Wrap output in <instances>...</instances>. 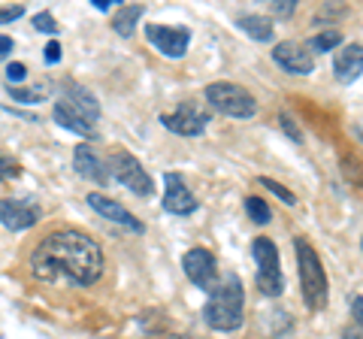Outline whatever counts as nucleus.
Masks as SVG:
<instances>
[{
	"label": "nucleus",
	"mask_w": 363,
	"mask_h": 339,
	"mask_svg": "<svg viewBox=\"0 0 363 339\" xmlns=\"http://www.w3.org/2000/svg\"><path fill=\"white\" fill-rule=\"evenodd\" d=\"M33 279L49 285L91 288L104 276V248L94 236L76 228H61L45 233L30 255Z\"/></svg>",
	"instance_id": "1"
},
{
	"label": "nucleus",
	"mask_w": 363,
	"mask_h": 339,
	"mask_svg": "<svg viewBox=\"0 0 363 339\" xmlns=\"http://www.w3.org/2000/svg\"><path fill=\"white\" fill-rule=\"evenodd\" d=\"M203 318L218 333L240 330L245 321V294H242L240 276H227L224 282H218V288L209 291V300L203 306Z\"/></svg>",
	"instance_id": "2"
},
{
	"label": "nucleus",
	"mask_w": 363,
	"mask_h": 339,
	"mask_svg": "<svg viewBox=\"0 0 363 339\" xmlns=\"http://www.w3.org/2000/svg\"><path fill=\"white\" fill-rule=\"evenodd\" d=\"M294 255H297L303 303L309 309H324L327 297H330V285H327V273L321 267V257H318V252L306 240H294Z\"/></svg>",
	"instance_id": "3"
},
{
	"label": "nucleus",
	"mask_w": 363,
	"mask_h": 339,
	"mask_svg": "<svg viewBox=\"0 0 363 339\" xmlns=\"http://www.w3.org/2000/svg\"><path fill=\"white\" fill-rule=\"evenodd\" d=\"M206 104L227 118H252L257 112V100L252 91H245L236 82H212L206 88Z\"/></svg>",
	"instance_id": "4"
},
{
	"label": "nucleus",
	"mask_w": 363,
	"mask_h": 339,
	"mask_svg": "<svg viewBox=\"0 0 363 339\" xmlns=\"http://www.w3.org/2000/svg\"><path fill=\"white\" fill-rule=\"evenodd\" d=\"M106 170H109V179H116V182H121L128 191H133V197H152L155 194L152 176L145 173V167L136 161L130 152L116 149V152L109 155Z\"/></svg>",
	"instance_id": "5"
},
{
	"label": "nucleus",
	"mask_w": 363,
	"mask_h": 339,
	"mask_svg": "<svg viewBox=\"0 0 363 339\" xmlns=\"http://www.w3.org/2000/svg\"><path fill=\"white\" fill-rule=\"evenodd\" d=\"M252 255L257 264V288L267 297H279L285 291V276H281V261H279V248L272 245L267 236H257L252 243Z\"/></svg>",
	"instance_id": "6"
},
{
	"label": "nucleus",
	"mask_w": 363,
	"mask_h": 339,
	"mask_svg": "<svg viewBox=\"0 0 363 339\" xmlns=\"http://www.w3.org/2000/svg\"><path fill=\"white\" fill-rule=\"evenodd\" d=\"M209 112L203 109L197 100H188V104H182L176 112H164L161 116V124L169 130V133H179V137H200V133H206L209 128Z\"/></svg>",
	"instance_id": "7"
},
{
	"label": "nucleus",
	"mask_w": 363,
	"mask_h": 339,
	"mask_svg": "<svg viewBox=\"0 0 363 339\" xmlns=\"http://www.w3.org/2000/svg\"><path fill=\"white\" fill-rule=\"evenodd\" d=\"M58 106H64L70 116H76L79 121L91 124V128L100 121V104H97V97L91 94L85 85H79V82H64L61 85Z\"/></svg>",
	"instance_id": "8"
},
{
	"label": "nucleus",
	"mask_w": 363,
	"mask_h": 339,
	"mask_svg": "<svg viewBox=\"0 0 363 339\" xmlns=\"http://www.w3.org/2000/svg\"><path fill=\"white\" fill-rule=\"evenodd\" d=\"M182 267H185V276L194 282L200 291H215L218 288V261L206 248H191V252L182 257Z\"/></svg>",
	"instance_id": "9"
},
{
	"label": "nucleus",
	"mask_w": 363,
	"mask_h": 339,
	"mask_svg": "<svg viewBox=\"0 0 363 339\" xmlns=\"http://www.w3.org/2000/svg\"><path fill=\"white\" fill-rule=\"evenodd\" d=\"M40 221V203L33 197H4L0 200V224L6 230H28Z\"/></svg>",
	"instance_id": "10"
},
{
	"label": "nucleus",
	"mask_w": 363,
	"mask_h": 339,
	"mask_svg": "<svg viewBox=\"0 0 363 339\" xmlns=\"http://www.w3.org/2000/svg\"><path fill=\"white\" fill-rule=\"evenodd\" d=\"M164 209L173 212V216H194L200 209L197 197L191 194V188L185 185V179L179 173H164Z\"/></svg>",
	"instance_id": "11"
},
{
	"label": "nucleus",
	"mask_w": 363,
	"mask_h": 339,
	"mask_svg": "<svg viewBox=\"0 0 363 339\" xmlns=\"http://www.w3.org/2000/svg\"><path fill=\"white\" fill-rule=\"evenodd\" d=\"M145 40L157 46V52L167 58H182L188 52L191 30L188 28H167V25H149L145 28Z\"/></svg>",
	"instance_id": "12"
},
{
	"label": "nucleus",
	"mask_w": 363,
	"mask_h": 339,
	"mask_svg": "<svg viewBox=\"0 0 363 339\" xmlns=\"http://www.w3.org/2000/svg\"><path fill=\"white\" fill-rule=\"evenodd\" d=\"M272 61H276L281 70H288L294 76H309L315 70V58L312 52L303 46V43H279L276 49H272Z\"/></svg>",
	"instance_id": "13"
},
{
	"label": "nucleus",
	"mask_w": 363,
	"mask_h": 339,
	"mask_svg": "<svg viewBox=\"0 0 363 339\" xmlns=\"http://www.w3.org/2000/svg\"><path fill=\"white\" fill-rule=\"evenodd\" d=\"M88 206L97 212V216H104L106 221H116V224H121V228H128V230H133V233H143L145 230V224L133 216V212H128L121 206L118 200H112V197H106V194H88Z\"/></svg>",
	"instance_id": "14"
},
{
	"label": "nucleus",
	"mask_w": 363,
	"mask_h": 339,
	"mask_svg": "<svg viewBox=\"0 0 363 339\" xmlns=\"http://www.w3.org/2000/svg\"><path fill=\"white\" fill-rule=\"evenodd\" d=\"M73 167L76 173L82 179H91L94 185H109V170H106V161L100 157L91 145H76L73 149Z\"/></svg>",
	"instance_id": "15"
},
{
	"label": "nucleus",
	"mask_w": 363,
	"mask_h": 339,
	"mask_svg": "<svg viewBox=\"0 0 363 339\" xmlns=\"http://www.w3.org/2000/svg\"><path fill=\"white\" fill-rule=\"evenodd\" d=\"M363 73V43H348L336 52L333 58V76L339 79L342 85H351L357 82Z\"/></svg>",
	"instance_id": "16"
},
{
	"label": "nucleus",
	"mask_w": 363,
	"mask_h": 339,
	"mask_svg": "<svg viewBox=\"0 0 363 339\" xmlns=\"http://www.w3.org/2000/svg\"><path fill=\"white\" fill-rule=\"evenodd\" d=\"M236 25H240L248 37L252 40H257V43H269L272 40V25H269V18H264V16H240L236 18Z\"/></svg>",
	"instance_id": "17"
},
{
	"label": "nucleus",
	"mask_w": 363,
	"mask_h": 339,
	"mask_svg": "<svg viewBox=\"0 0 363 339\" xmlns=\"http://www.w3.org/2000/svg\"><path fill=\"white\" fill-rule=\"evenodd\" d=\"M143 16V6H118V13L112 16V30L118 37H133V28Z\"/></svg>",
	"instance_id": "18"
},
{
	"label": "nucleus",
	"mask_w": 363,
	"mask_h": 339,
	"mask_svg": "<svg viewBox=\"0 0 363 339\" xmlns=\"http://www.w3.org/2000/svg\"><path fill=\"white\" fill-rule=\"evenodd\" d=\"M52 116H55V121H58V124H64L67 130L79 133V137H88V140H94V137H97V128H91V124H85V121L73 118L70 112H67V109H61L58 104H55V112H52Z\"/></svg>",
	"instance_id": "19"
},
{
	"label": "nucleus",
	"mask_w": 363,
	"mask_h": 339,
	"mask_svg": "<svg viewBox=\"0 0 363 339\" xmlns=\"http://www.w3.org/2000/svg\"><path fill=\"white\" fill-rule=\"evenodd\" d=\"M52 85L43 82V85H28V88H9V97L18 100V104H43L49 97Z\"/></svg>",
	"instance_id": "20"
},
{
	"label": "nucleus",
	"mask_w": 363,
	"mask_h": 339,
	"mask_svg": "<svg viewBox=\"0 0 363 339\" xmlns=\"http://www.w3.org/2000/svg\"><path fill=\"white\" fill-rule=\"evenodd\" d=\"M339 43H342V33H339L336 28H330V30H321V33H315V37L309 40V52H330V49H336Z\"/></svg>",
	"instance_id": "21"
},
{
	"label": "nucleus",
	"mask_w": 363,
	"mask_h": 339,
	"mask_svg": "<svg viewBox=\"0 0 363 339\" xmlns=\"http://www.w3.org/2000/svg\"><path fill=\"white\" fill-rule=\"evenodd\" d=\"M245 212L255 224H269V218H272V212L264 203V197H245Z\"/></svg>",
	"instance_id": "22"
},
{
	"label": "nucleus",
	"mask_w": 363,
	"mask_h": 339,
	"mask_svg": "<svg viewBox=\"0 0 363 339\" xmlns=\"http://www.w3.org/2000/svg\"><path fill=\"white\" fill-rule=\"evenodd\" d=\"M260 185H264V188H269L272 194H276L281 203H288V206H297V197H294V191H291V188H285V185H279L276 179H267V176H260Z\"/></svg>",
	"instance_id": "23"
},
{
	"label": "nucleus",
	"mask_w": 363,
	"mask_h": 339,
	"mask_svg": "<svg viewBox=\"0 0 363 339\" xmlns=\"http://www.w3.org/2000/svg\"><path fill=\"white\" fill-rule=\"evenodd\" d=\"M28 79V67L21 64V61H13L6 67V82H9V88H18V82H25Z\"/></svg>",
	"instance_id": "24"
},
{
	"label": "nucleus",
	"mask_w": 363,
	"mask_h": 339,
	"mask_svg": "<svg viewBox=\"0 0 363 339\" xmlns=\"http://www.w3.org/2000/svg\"><path fill=\"white\" fill-rule=\"evenodd\" d=\"M33 28L43 30V33H58V21H55L52 13H37L33 16Z\"/></svg>",
	"instance_id": "25"
},
{
	"label": "nucleus",
	"mask_w": 363,
	"mask_h": 339,
	"mask_svg": "<svg viewBox=\"0 0 363 339\" xmlns=\"http://www.w3.org/2000/svg\"><path fill=\"white\" fill-rule=\"evenodd\" d=\"M16 176H18V164L6 152H0V182H6V179H16Z\"/></svg>",
	"instance_id": "26"
},
{
	"label": "nucleus",
	"mask_w": 363,
	"mask_h": 339,
	"mask_svg": "<svg viewBox=\"0 0 363 339\" xmlns=\"http://www.w3.org/2000/svg\"><path fill=\"white\" fill-rule=\"evenodd\" d=\"M269 9H272V16L288 18V16H294V9H297V0H276V4H269Z\"/></svg>",
	"instance_id": "27"
},
{
	"label": "nucleus",
	"mask_w": 363,
	"mask_h": 339,
	"mask_svg": "<svg viewBox=\"0 0 363 339\" xmlns=\"http://www.w3.org/2000/svg\"><path fill=\"white\" fill-rule=\"evenodd\" d=\"M279 121H281V130H285V133H288V137H291L294 143H303V133L297 130V124H294V118L288 116V112H281V116H279Z\"/></svg>",
	"instance_id": "28"
},
{
	"label": "nucleus",
	"mask_w": 363,
	"mask_h": 339,
	"mask_svg": "<svg viewBox=\"0 0 363 339\" xmlns=\"http://www.w3.org/2000/svg\"><path fill=\"white\" fill-rule=\"evenodd\" d=\"M43 52H45V55H43L45 64H58V61H61V55H64V49H61V43H58V40H52Z\"/></svg>",
	"instance_id": "29"
},
{
	"label": "nucleus",
	"mask_w": 363,
	"mask_h": 339,
	"mask_svg": "<svg viewBox=\"0 0 363 339\" xmlns=\"http://www.w3.org/2000/svg\"><path fill=\"white\" fill-rule=\"evenodd\" d=\"M25 16V6H9V9H0V25H9V21H16Z\"/></svg>",
	"instance_id": "30"
},
{
	"label": "nucleus",
	"mask_w": 363,
	"mask_h": 339,
	"mask_svg": "<svg viewBox=\"0 0 363 339\" xmlns=\"http://www.w3.org/2000/svg\"><path fill=\"white\" fill-rule=\"evenodd\" d=\"M351 315H354L357 327H363V297H354V300H351Z\"/></svg>",
	"instance_id": "31"
},
{
	"label": "nucleus",
	"mask_w": 363,
	"mask_h": 339,
	"mask_svg": "<svg viewBox=\"0 0 363 339\" xmlns=\"http://www.w3.org/2000/svg\"><path fill=\"white\" fill-rule=\"evenodd\" d=\"M16 49V43H13V37H6V33H0V61H4L6 58V55L9 52H13Z\"/></svg>",
	"instance_id": "32"
},
{
	"label": "nucleus",
	"mask_w": 363,
	"mask_h": 339,
	"mask_svg": "<svg viewBox=\"0 0 363 339\" xmlns=\"http://www.w3.org/2000/svg\"><path fill=\"white\" fill-rule=\"evenodd\" d=\"M91 4H94V9H100V13H109V9L116 4H121V0H91Z\"/></svg>",
	"instance_id": "33"
},
{
	"label": "nucleus",
	"mask_w": 363,
	"mask_h": 339,
	"mask_svg": "<svg viewBox=\"0 0 363 339\" xmlns=\"http://www.w3.org/2000/svg\"><path fill=\"white\" fill-rule=\"evenodd\" d=\"M357 137H360V140H363V128H357Z\"/></svg>",
	"instance_id": "34"
},
{
	"label": "nucleus",
	"mask_w": 363,
	"mask_h": 339,
	"mask_svg": "<svg viewBox=\"0 0 363 339\" xmlns=\"http://www.w3.org/2000/svg\"><path fill=\"white\" fill-rule=\"evenodd\" d=\"M169 339H182V336H169Z\"/></svg>",
	"instance_id": "35"
},
{
	"label": "nucleus",
	"mask_w": 363,
	"mask_h": 339,
	"mask_svg": "<svg viewBox=\"0 0 363 339\" xmlns=\"http://www.w3.org/2000/svg\"><path fill=\"white\" fill-rule=\"evenodd\" d=\"M360 245H363V243H360Z\"/></svg>",
	"instance_id": "36"
}]
</instances>
